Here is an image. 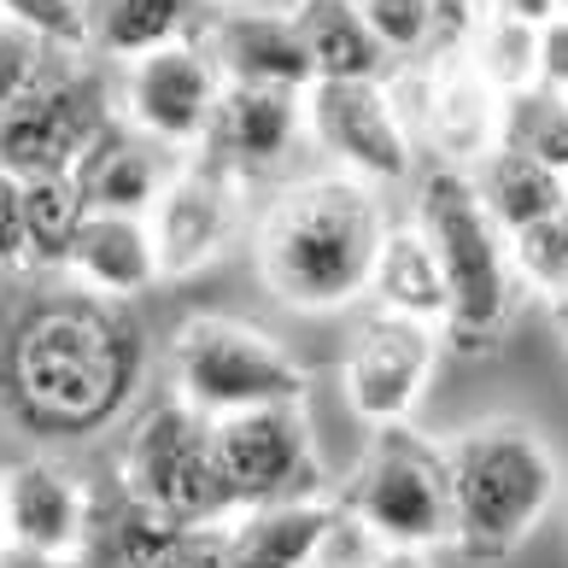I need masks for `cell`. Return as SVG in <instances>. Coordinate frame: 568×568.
<instances>
[{
	"label": "cell",
	"instance_id": "1",
	"mask_svg": "<svg viewBox=\"0 0 568 568\" xmlns=\"http://www.w3.org/2000/svg\"><path fill=\"white\" fill-rule=\"evenodd\" d=\"M382 187L346 171H323L282 187L258 223V270L264 287L293 311H341L369 293L375 258L387 241Z\"/></svg>",
	"mask_w": 568,
	"mask_h": 568
},
{
	"label": "cell",
	"instance_id": "2",
	"mask_svg": "<svg viewBox=\"0 0 568 568\" xmlns=\"http://www.w3.org/2000/svg\"><path fill=\"white\" fill-rule=\"evenodd\" d=\"M141 346L106 305H36L7 341V387L24 423L48 434H89L135 393Z\"/></svg>",
	"mask_w": 568,
	"mask_h": 568
},
{
	"label": "cell",
	"instance_id": "3",
	"mask_svg": "<svg viewBox=\"0 0 568 568\" xmlns=\"http://www.w3.org/2000/svg\"><path fill=\"white\" fill-rule=\"evenodd\" d=\"M457 545L480 557H504L528 539L562 487L557 452L528 423H487L446 446Z\"/></svg>",
	"mask_w": 568,
	"mask_h": 568
},
{
	"label": "cell",
	"instance_id": "4",
	"mask_svg": "<svg viewBox=\"0 0 568 568\" xmlns=\"http://www.w3.org/2000/svg\"><path fill=\"white\" fill-rule=\"evenodd\" d=\"M416 229L428 235L439 276H446V323H457L463 334H498L516 305V258L510 235L480 205L469 171L428 164L416 176Z\"/></svg>",
	"mask_w": 568,
	"mask_h": 568
},
{
	"label": "cell",
	"instance_id": "5",
	"mask_svg": "<svg viewBox=\"0 0 568 568\" xmlns=\"http://www.w3.org/2000/svg\"><path fill=\"white\" fill-rule=\"evenodd\" d=\"M171 382L187 410L212 416H246V410H276L305 405V369L282 341H270L252 323L235 317H194L171 346Z\"/></svg>",
	"mask_w": 568,
	"mask_h": 568
},
{
	"label": "cell",
	"instance_id": "6",
	"mask_svg": "<svg viewBox=\"0 0 568 568\" xmlns=\"http://www.w3.org/2000/svg\"><path fill=\"white\" fill-rule=\"evenodd\" d=\"M382 551H439L457 545V504H452V463L416 428H375L364 475L352 487V510Z\"/></svg>",
	"mask_w": 568,
	"mask_h": 568
},
{
	"label": "cell",
	"instance_id": "7",
	"mask_svg": "<svg viewBox=\"0 0 568 568\" xmlns=\"http://www.w3.org/2000/svg\"><path fill=\"white\" fill-rule=\"evenodd\" d=\"M130 498L146 510H159L176 528H223L235 516V498L223 487L217 469V423L200 410H187L182 398L153 405L130 434Z\"/></svg>",
	"mask_w": 568,
	"mask_h": 568
},
{
	"label": "cell",
	"instance_id": "8",
	"mask_svg": "<svg viewBox=\"0 0 568 568\" xmlns=\"http://www.w3.org/2000/svg\"><path fill=\"white\" fill-rule=\"evenodd\" d=\"M305 135L328 153L334 171L369 187H398L416 176V130L393 82H311Z\"/></svg>",
	"mask_w": 568,
	"mask_h": 568
},
{
	"label": "cell",
	"instance_id": "9",
	"mask_svg": "<svg viewBox=\"0 0 568 568\" xmlns=\"http://www.w3.org/2000/svg\"><path fill=\"white\" fill-rule=\"evenodd\" d=\"M223 71L212 48H205L200 36H182L171 48L135 59V65H123V82H118V118L130 123V130L153 135L159 146H171V153H200L205 135H212L217 123V106H223Z\"/></svg>",
	"mask_w": 568,
	"mask_h": 568
},
{
	"label": "cell",
	"instance_id": "10",
	"mask_svg": "<svg viewBox=\"0 0 568 568\" xmlns=\"http://www.w3.org/2000/svg\"><path fill=\"white\" fill-rule=\"evenodd\" d=\"M217 469H223L229 498H235V516L258 510V504L317 498V487H323V463H317V446H311L300 405L223 416L217 423Z\"/></svg>",
	"mask_w": 568,
	"mask_h": 568
},
{
	"label": "cell",
	"instance_id": "11",
	"mask_svg": "<svg viewBox=\"0 0 568 568\" xmlns=\"http://www.w3.org/2000/svg\"><path fill=\"white\" fill-rule=\"evenodd\" d=\"M112 123L106 100L94 94L89 77L48 71L18 106L0 112V171L18 182L36 176H71L89 141Z\"/></svg>",
	"mask_w": 568,
	"mask_h": 568
},
{
	"label": "cell",
	"instance_id": "12",
	"mask_svg": "<svg viewBox=\"0 0 568 568\" xmlns=\"http://www.w3.org/2000/svg\"><path fill=\"white\" fill-rule=\"evenodd\" d=\"M416 106H405L416 141H428L434 164L475 171L504 135V94L469 65L463 48H446L410 71Z\"/></svg>",
	"mask_w": 568,
	"mask_h": 568
},
{
	"label": "cell",
	"instance_id": "13",
	"mask_svg": "<svg viewBox=\"0 0 568 568\" xmlns=\"http://www.w3.org/2000/svg\"><path fill=\"white\" fill-rule=\"evenodd\" d=\"M153 241H159V264L164 276H194L229 246L241 223V176L229 171L217 153H187L182 171L171 176L164 200L153 205Z\"/></svg>",
	"mask_w": 568,
	"mask_h": 568
},
{
	"label": "cell",
	"instance_id": "14",
	"mask_svg": "<svg viewBox=\"0 0 568 568\" xmlns=\"http://www.w3.org/2000/svg\"><path fill=\"white\" fill-rule=\"evenodd\" d=\"M434 369V328L410 317H375L346 352V405L369 428H398L416 410Z\"/></svg>",
	"mask_w": 568,
	"mask_h": 568
},
{
	"label": "cell",
	"instance_id": "15",
	"mask_svg": "<svg viewBox=\"0 0 568 568\" xmlns=\"http://www.w3.org/2000/svg\"><path fill=\"white\" fill-rule=\"evenodd\" d=\"M305 135V89H252V82H229L217 123L205 135V153H217L241 182L264 176L293 159Z\"/></svg>",
	"mask_w": 568,
	"mask_h": 568
},
{
	"label": "cell",
	"instance_id": "16",
	"mask_svg": "<svg viewBox=\"0 0 568 568\" xmlns=\"http://www.w3.org/2000/svg\"><path fill=\"white\" fill-rule=\"evenodd\" d=\"M200 41L212 48L223 82H252V89H311L317 82L287 7H223Z\"/></svg>",
	"mask_w": 568,
	"mask_h": 568
},
{
	"label": "cell",
	"instance_id": "17",
	"mask_svg": "<svg viewBox=\"0 0 568 568\" xmlns=\"http://www.w3.org/2000/svg\"><path fill=\"white\" fill-rule=\"evenodd\" d=\"M176 171H182V153H171L153 135H141L123 118H112L89 141V153H82V164L71 176L82 187V200H89V212L153 217V205L164 200V187H171Z\"/></svg>",
	"mask_w": 568,
	"mask_h": 568
},
{
	"label": "cell",
	"instance_id": "18",
	"mask_svg": "<svg viewBox=\"0 0 568 568\" xmlns=\"http://www.w3.org/2000/svg\"><path fill=\"white\" fill-rule=\"evenodd\" d=\"M0 498H7V534L30 551L71 562L89 545V493L53 463H24L0 475Z\"/></svg>",
	"mask_w": 568,
	"mask_h": 568
},
{
	"label": "cell",
	"instance_id": "19",
	"mask_svg": "<svg viewBox=\"0 0 568 568\" xmlns=\"http://www.w3.org/2000/svg\"><path fill=\"white\" fill-rule=\"evenodd\" d=\"M65 270L89 293L135 300V293H146L164 276L153 223H146V217H123V212H89L82 229H77V246H71Z\"/></svg>",
	"mask_w": 568,
	"mask_h": 568
},
{
	"label": "cell",
	"instance_id": "20",
	"mask_svg": "<svg viewBox=\"0 0 568 568\" xmlns=\"http://www.w3.org/2000/svg\"><path fill=\"white\" fill-rule=\"evenodd\" d=\"M293 30H300L317 82H387L393 59L375 41L357 0H293Z\"/></svg>",
	"mask_w": 568,
	"mask_h": 568
},
{
	"label": "cell",
	"instance_id": "21",
	"mask_svg": "<svg viewBox=\"0 0 568 568\" xmlns=\"http://www.w3.org/2000/svg\"><path fill=\"white\" fill-rule=\"evenodd\" d=\"M334 521H341V510H328L323 498L258 504L223 528V551L235 568H305L317 557V545L334 534Z\"/></svg>",
	"mask_w": 568,
	"mask_h": 568
},
{
	"label": "cell",
	"instance_id": "22",
	"mask_svg": "<svg viewBox=\"0 0 568 568\" xmlns=\"http://www.w3.org/2000/svg\"><path fill=\"white\" fill-rule=\"evenodd\" d=\"M469 182H475L480 205L493 212V223L504 235H521V229L568 212V176L528 159V153H516V146H493V153L469 171Z\"/></svg>",
	"mask_w": 568,
	"mask_h": 568
},
{
	"label": "cell",
	"instance_id": "23",
	"mask_svg": "<svg viewBox=\"0 0 568 568\" xmlns=\"http://www.w3.org/2000/svg\"><path fill=\"white\" fill-rule=\"evenodd\" d=\"M369 293L387 305V317H410V323H446L452 305H446V276H439V258L428 235L410 223H393L387 241H382V258H375V276Z\"/></svg>",
	"mask_w": 568,
	"mask_h": 568
},
{
	"label": "cell",
	"instance_id": "24",
	"mask_svg": "<svg viewBox=\"0 0 568 568\" xmlns=\"http://www.w3.org/2000/svg\"><path fill=\"white\" fill-rule=\"evenodd\" d=\"M194 24V0H89V53L135 65Z\"/></svg>",
	"mask_w": 568,
	"mask_h": 568
},
{
	"label": "cell",
	"instance_id": "25",
	"mask_svg": "<svg viewBox=\"0 0 568 568\" xmlns=\"http://www.w3.org/2000/svg\"><path fill=\"white\" fill-rule=\"evenodd\" d=\"M82 217H89V200H82L77 176H36V182H24L30 270H65Z\"/></svg>",
	"mask_w": 568,
	"mask_h": 568
},
{
	"label": "cell",
	"instance_id": "26",
	"mask_svg": "<svg viewBox=\"0 0 568 568\" xmlns=\"http://www.w3.org/2000/svg\"><path fill=\"white\" fill-rule=\"evenodd\" d=\"M463 53H469V65L487 77L504 100L521 94V89H539V24L480 12V24L469 30Z\"/></svg>",
	"mask_w": 568,
	"mask_h": 568
},
{
	"label": "cell",
	"instance_id": "27",
	"mask_svg": "<svg viewBox=\"0 0 568 568\" xmlns=\"http://www.w3.org/2000/svg\"><path fill=\"white\" fill-rule=\"evenodd\" d=\"M498 146H516L539 164L568 176V94L557 89H521L504 100V135Z\"/></svg>",
	"mask_w": 568,
	"mask_h": 568
},
{
	"label": "cell",
	"instance_id": "28",
	"mask_svg": "<svg viewBox=\"0 0 568 568\" xmlns=\"http://www.w3.org/2000/svg\"><path fill=\"white\" fill-rule=\"evenodd\" d=\"M357 7H364L369 30L393 65H423V59L446 53V30H439L434 0H357Z\"/></svg>",
	"mask_w": 568,
	"mask_h": 568
},
{
	"label": "cell",
	"instance_id": "29",
	"mask_svg": "<svg viewBox=\"0 0 568 568\" xmlns=\"http://www.w3.org/2000/svg\"><path fill=\"white\" fill-rule=\"evenodd\" d=\"M0 24L30 30L53 53H89V0H0Z\"/></svg>",
	"mask_w": 568,
	"mask_h": 568
},
{
	"label": "cell",
	"instance_id": "30",
	"mask_svg": "<svg viewBox=\"0 0 568 568\" xmlns=\"http://www.w3.org/2000/svg\"><path fill=\"white\" fill-rule=\"evenodd\" d=\"M510 258H516V276H528L551 300H562L568 293V212L510 235Z\"/></svg>",
	"mask_w": 568,
	"mask_h": 568
},
{
	"label": "cell",
	"instance_id": "31",
	"mask_svg": "<svg viewBox=\"0 0 568 568\" xmlns=\"http://www.w3.org/2000/svg\"><path fill=\"white\" fill-rule=\"evenodd\" d=\"M48 71H53L48 41H36L30 30H18V24H0V112L18 106Z\"/></svg>",
	"mask_w": 568,
	"mask_h": 568
},
{
	"label": "cell",
	"instance_id": "32",
	"mask_svg": "<svg viewBox=\"0 0 568 568\" xmlns=\"http://www.w3.org/2000/svg\"><path fill=\"white\" fill-rule=\"evenodd\" d=\"M305 568H382V545H375L357 521L341 510V521H334V534L317 545V557H311Z\"/></svg>",
	"mask_w": 568,
	"mask_h": 568
},
{
	"label": "cell",
	"instance_id": "33",
	"mask_svg": "<svg viewBox=\"0 0 568 568\" xmlns=\"http://www.w3.org/2000/svg\"><path fill=\"white\" fill-rule=\"evenodd\" d=\"M0 270H30V235H24V182L0 171Z\"/></svg>",
	"mask_w": 568,
	"mask_h": 568
},
{
	"label": "cell",
	"instance_id": "34",
	"mask_svg": "<svg viewBox=\"0 0 568 568\" xmlns=\"http://www.w3.org/2000/svg\"><path fill=\"white\" fill-rule=\"evenodd\" d=\"M539 89L568 94V18L562 12L551 24H539Z\"/></svg>",
	"mask_w": 568,
	"mask_h": 568
},
{
	"label": "cell",
	"instance_id": "35",
	"mask_svg": "<svg viewBox=\"0 0 568 568\" xmlns=\"http://www.w3.org/2000/svg\"><path fill=\"white\" fill-rule=\"evenodd\" d=\"M164 568H235L223 551V528H194L176 539V551L164 557Z\"/></svg>",
	"mask_w": 568,
	"mask_h": 568
},
{
	"label": "cell",
	"instance_id": "36",
	"mask_svg": "<svg viewBox=\"0 0 568 568\" xmlns=\"http://www.w3.org/2000/svg\"><path fill=\"white\" fill-rule=\"evenodd\" d=\"M434 12H439V30H446V48H463L487 7L480 0H434Z\"/></svg>",
	"mask_w": 568,
	"mask_h": 568
},
{
	"label": "cell",
	"instance_id": "37",
	"mask_svg": "<svg viewBox=\"0 0 568 568\" xmlns=\"http://www.w3.org/2000/svg\"><path fill=\"white\" fill-rule=\"evenodd\" d=\"M480 7L498 18H521V24H551L557 18V0H480Z\"/></svg>",
	"mask_w": 568,
	"mask_h": 568
},
{
	"label": "cell",
	"instance_id": "38",
	"mask_svg": "<svg viewBox=\"0 0 568 568\" xmlns=\"http://www.w3.org/2000/svg\"><path fill=\"white\" fill-rule=\"evenodd\" d=\"M0 568H59V562L30 551V545H18V539H7V545H0Z\"/></svg>",
	"mask_w": 568,
	"mask_h": 568
},
{
	"label": "cell",
	"instance_id": "39",
	"mask_svg": "<svg viewBox=\"0 0 568 568\" xmlns=\"http://www.w3.org/2000/svg\"><path fill=\"white\" fill-rule=\"evenodd\" d=\"M382 568H434V562L416 551H382Z\"/></svg>",
	"mask_w": 568,
	"mask_h": 568
},
{
	"label": "cell",
	"instance_id": "40",
	"mask_svg": "<svg viewBox=\"0 0 568 568\" xmlns=\"http://www.w3.org/2000/svg\"><path fill=\"white\" fill-rule=\"evenodd\" d=\"M551 311H557V323H562V334H568V293H562V300H551Z\"/></svg>",
	"mask_w": 568,
	"mask_h": 568
},
{
	"label": "cell",
	"instance_id": "41",
	"mask_svg": "<svg viewBox=\"0 0 568 568\" xmlns=\"http://www.w3.org/2000/svg\"><path fill=\"white\" fill-rule=\"evenodd\" d=\"M12 534H7V498H0V545H7Z\"/></svg>",
	"mask_w": 568,
	"mask_h": 568
},
{
	"label": "cell",
	"instance_id": "42",
	"mask_svg": "<svg viewBox=\"0 0 568 568\" xmlns=\"http://www.w3.org/2000/svg\"><path fill=\"white\" fill-rule=\"evenodd\" d=\"M557 12H562V18H568V0H557Z\"/></svg>",
	"mask_w": 568,
	"mask_h": 568
},
{
	"label": "cell",
	"instance_id": "43",
	"mask_svg": "<svg viewBox=\"0 0 568 568\" xmlns=\"http://www.w3.org/2000/svg\"><path fill=\"white\" fill-rule=\"evenodd\" d=\"M59 568H82V562H59Z\"/></svg>",
	"mask_w": 568,
	"mask_h": 568
}]
</instances>
